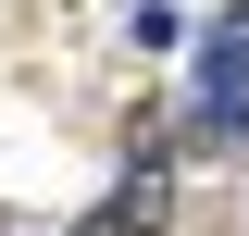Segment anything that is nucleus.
I'll list each match as a JSON object with an SVG mask.
<instances>
[{
	"label": "nucleus",
	"instance_id": "1",
	"mask_svg": "<svg viewBox=\"0 0 249 236\" xmlns=\"http://www.w3.org/2000/svg\"><path fill=\"white\" fill-rule=\"evenodd\" d=\"M199 137H249V13L199 37Z\"/></svg>",
	"mask_w": 249,
	"mask_h": 236
},
{
	"label": "nucleus",
	"instance_id": "2",
	"mask_svg": "<svg viewBox=\"0 0 249 236\" xmlns=\"http://www.w3.org/2000/svg\"><path fill=\"white\" fill-rule=\"evenodd\" d=\"M100 211H112L124 236H150L162 211H175V186H162V162H137V174H124V186H112V199H100Z\"/></svg>",
	"mask_w": 249,
	"mask_h": 236
}]
</instances>
